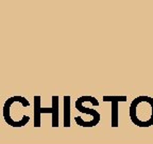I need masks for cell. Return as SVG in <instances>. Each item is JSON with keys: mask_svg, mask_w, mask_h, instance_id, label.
Masks as SVG:
<instances>
[{"mask_svg": "<svg viewBox=\"0 0 153 144\" xmlns=\"http://www.w3.org/2000/svg\"><path fill=\"white\" fill-rule=\"evenodd\" d=\"M105 101L112 103V126L117 127L118 126V103L119 101H127V96H104L103 97Z\"/></svg>", "mask_w": 153, "mask_h": 144, "instance_id": "2", "label": "cell"}, {"mask_svg": "<svg viewBox=\"0 0 153 144\" xmlns=\"http://www.w3.org/2000/svg\"><path fill=\"white\" fill-rule=\"evenodd\" d=\"M130 118L138 127H150L153 125V98L141 95L132 100L130 105Z\"/></svg>", "mask_w": 153, "mask_h": 144, "instance_id": "1", "label": "cell"}]
</instances>
